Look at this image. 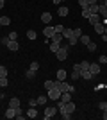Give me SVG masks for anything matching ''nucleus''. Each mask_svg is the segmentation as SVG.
<instances>
[{
  "label": "nucleus",
  "instance_id": "f257e3e1",
  "mask_svg": "<svg viewBox=\"0 0 107 120\" xmlns=\"http://www.w3.org/2000/svg\"><path fill=\"white\" fill-rule=\"evenodd\" d=\"M68 47H70V45L64 43V45H61V47H59V50L55 52V57L59 61H66L68 59Z\"/></svg>",
  "mask_w": 107,
  "mask_h": 120
},
{
  "label": "nucleus",
  "instance_id": "f03ea898",
  "mask_svg": "<svg viewBox=\"0 0 107 120\" xmlns=\"http://www.w3.org/2000/svg\"><path fill=\"white\" fill-rule=\"evenodd\" d=\"M57 113V106H46L45 108V115H43V118L45 120H48V118H52V116Z\"/></svg>",
  "mask_w": 107,
  "mask_h": 120
},
{
  "label": "nucleus",
  "instance_id": "7ed1b4c3",
  "mask_svg": "<svg viewBox=\"0 0 107 120\" xmlns=\"http://www.w3.org/2000/svg\"><path fill=\"white\" fill-rule=\"evenodd\" d=\"M48 93H46V97H48V100H59L61 99V91L57 90V88H52V90H46Z\"/></svg>",
  "mask_w": 107,
  "mask_h": 120
},
{
  "label": "nucleus",
  "instance_id": "20e7f679",
  "mask_svg": "<svg viewBox=\"0 0 107 120\" xmlns=\"http://www.w3.org/2000/svg\"><path fill=\"white\" fill-rule=\"evenodd\" d=\"M54 34H55V29H54L52 25H46L45 29H43V36H45V38H48V40H52V38H54Z\"/></svg>",
  "mask_w": 107,
  "mask_h": 120
},
{
  "label": "nucleus",
  "instance_id": "39448f33",
  "mask_svg": "<svg viewBox=\"0 0 107 120\" xmlns=\"http://www.w3.org/2000/svg\"><path fill=\"white\" fill-rule=\"evenodd\" d=\"M5 47H7L11 52H16V50L20 49V43H18V40H9V43H7Z\"/></svg>",
  "mask_w": 107,
  "mask_h": 120
},
{
  "label": "nucleus",
  "instance_id": "423d86ee",
  "mask_svg": "<svg viewBox=\"0 0 107 120\" xmlns=\"http://www.w3.org/2000/svg\"><path fill=\"white\" fill-rule=\"evenodd\" d=\"M89 72H91L93 75H98L100 72H102V68H100V63H91V65H89Z\"/></svg>",
  "mask_w": 107,
  "mask_h": 120
},
{
  "label": "nucleus",
  "instance_id": "0eeeda50",
  "mask_svg": "<svg viewBox=\"0 0 107 120\" xmlns=\"http://www.w3.org/2000/svg\"><path fill=\"white\" fill-rule=\"evenodd\" d=\"M93 29H95V32H97V34H100V36H102L104 32H105V25H104L102 22H98V23H95V25H93Z\"/></svg>",
  "mask_w": 107,
  "mask_h": 120
},
{
  "label": "nucleus",
  "instance_id": "6e6552de",
  "mask_svg": "<svg viewBox=\"0 0 107 120\" xmlns=\"http://www.w3.org/2000/svg\"><path fill=\"white\" fill-rule=\"evenodd\" d=\"M80 77H82L84 81H91L93 77H95V75H93L89 70H80Z\"/></svg>",
  "mask_w": 107,
  "mask_h": 120
},
{
  "label": "nucleus",
  "instance_id": "1a4fd4ad",
  "mask_svg": "<svg viewBox=\"0 0 107 120\" xmlns=\"http://www.w3.org/2000/svg\"><path fill=\"white\" fill-rule=\"evenodd\" d=\"M87 11H89L91 15H98V13H100V4H91L87 7Z\"/></svg>",
  "mask_w": 107,
  "mask_h": 120
},
{
  "label": "nucleus",
  "instance_id": "9d476101",
  "mask_svg": "<svg viewBox=\"0 0 107 120\" xmlns=\"http://www.w3.org/2000/svg\"><path fill=\"white\" fill-rule=\"evenodd\" d=\"M66 75H68V70H64V68H59V70H57V79L59 81H66Z\"/></svg>",
  "mask_w": 107,
  "mask_h": 120
},
{
  "label": "nucleus",
  "instance_id": "9b49d317",
  "mask_svg": "<svg viewBox=\"0 0 107 120\" xmlns=\"http://www.w3.org/2000/svg\"><path fill=\"white\" fill-rule=\"evenodd\" d=\"M4 116H5V118H14V116H16V109H14V108H7Z\"/></svg>",
  "mask_w": 107,
  "mask_h": 120
},
{
  "label": "nucleus",
  "instance_id": "f8f14e48",
  "mask_svg": "<svg viewBox=\"0 0 107 120\" xmlns=\"http://www.w3.org/2000/svg\"><path fill=\"white\" fill-rule=\"evenodd\" d=\"M41 22H43L45 25H48L52 22V15L50 13H43V15H41Z\"/></svg>",
  "mask_w": 107,
  "mask_h": 120
},
{
  "label": "nucleus",
  "instance_id": "ddd939ff",
  "mask_svg": "<svg viewBox=\"0 0 107 120\" xmlns=\"http://www.w3.org/2000/svg\"><path fill=\"white\" fill-rule=\"evenodd\" d=\"M87 22L91 25H95V23H98V22H102V18H100V15H91L89 18H87Z\"/></svg>",
  "mask_w": 107,
  "mask_h": 120
},
{
  "label": "nucleus",
  "instance_id": "4468645a",
  "mask_svg": "<svg viewBox=\"0 0 107 120\" xmlns=\"http://www.w3.org/2000/svg\"><path fill=\"white\" fill-rule=\"evenodd\" d=\"M64 108H66V113H70V115H71V113L75 111L77 106H75V102H71V100H70V102H66V104H64Z\"/></svg>",
  "mask_w": 107,
  "mask_h": 120
},
{
  "label": "nucleus",
  "instance_id": "2eb2a0df",
  "mask_svg": "<svg viewBox=\"0 0 107 120\" xmlns=\"http://www.w3.org/2000/svg\"><path fill=\"white\" fill-rule=\"evenodd\" d=\"M9 108H14V109H18V108H20V99L13 97V99L9 100Z\"/></svg>",
  "mask_w": 107,
  "mask_h": 120
},
{
  "label": "nucleus",
  "instance_id": "dca6fc26",
  "mask_svg": "<svg viewBox=\"0 0 107 120\" xmlns=\"http://www.w3.org/2000/svg\"><path fill=\"white\" fill-rule=\"evenodd\" d=\"M71 36H73V29H68V27H64V30H62V38H64V40H70Z\"/></svg>",
  "mask_w": 107,
  "mask_h": 120
},
{
  "label": "nucleus",
  "instance_id": "f3484780",
  "mask_svg": "<svg viewBox=\"0 0 107 120\" xmlns=\"http://www.w3.org/2000/svg\"><path fill=\"white\" fill-rule=\"evenodd\" d=\"M59 100H62V102H70V100H71V93H70V91H62Z\"/></svg>",
  "mask_w": 107,
  "mask_h": 120
},
{
  "label": "nucleus",
  "instance_id": "a211bd4d",
  "mask_svg": "<svg viewBox=\"0 0 107 120\" xmlns=\"http://www.w3.org/2000/svg\"><path fill=\"white\" fill-rule=\"evenodd\" d=\"M68 11H70V9H68L66 5H61V7L57 9V15H59V16H68Z\"/></svg>",
  "mask_w": 107,
  "mask_h": 120
},
{
  "label": "nucleus",
  "instance_id": "6ab92c4d",
  "mask_svg": "<svg viewBox=\"0 0 107 120\" xmlns=\"http://www.w3.org/2000/svg\"><path fill=\"white\" fill-rule=\"evenodd\" d=\"M0 23H2V27L11 25V18H9V16H5V15H2V16H0Z\"/></svg>",
  "mask_w": 107,
  "mask_h": 120
},
{
  "label": "nucleus",
  "instance_id": "aec40b11",
  "mask_svg": "<svg viewBox=\"0 0 107 120\" xmlns=\"http://www.w3.org/2000/svg\"><path fill=\"white\" fill-rule=\"evenodd\" d=\"M79 41H80L82 45H87V43L91 41V38H89V36H87V34H80V38H79Z\"/></svg>",
  "mask_w": 107,
  "mask_h": 120
},
{
  "label": "nucleus",
  "instance_id": "412c9836",
  "mask_svg": "<svg viewBox=\"0 0 107 120\" xmlns=\"http://www.w3.org/2000/svg\"><path fill=\"white\" fill-rule=\"evenodd\" d=\"M27 116H29V118H36V116H38V109H36V108H29Z\"/></svg>",
  "mask_w": 107,
  "mask_h": 120
},
{
  "label": "nucleus",
  "instance_id": "4be33fe9",
  "mask_svg": "<svg viewBox=\"0 0 107 120\" xmlns=\"http://www.w3.org/2000/svg\"><path fill=\"white\" fill-rule=\"evenodd\" d=\"M34 77H36V72H34V70H31V68H29V70L25 72V79L32 81V79H34Z\"/></svg>",
  "mask_w": 107,
  "mask_h": 120
},
{
  "label": "nucleus",
  "instance_id": "5701e85b",
  "mask_svg": "<svg viewBox=\"0 0 107 120\" xmlns=\"http://www.w3.org/2000/svg\"><path fill=\"white\" fill-rule=\"evenodd\" d=\"M62 40H64V38H62V34H59V32H55L54 38H52V41H55V43H61Z\"/></svg>",
  "mask_w": 107,
  "mask_h": 120
},
{
  "label": "nucleus",
  "instance_id": "b1692460",
  "mask_svg": "<svg viewBox=\"0 0 107 120\" xmlns=\"http://www.w3.org/2000/svg\"><path fill=\"white\" fill-rule=\"evenodd\" d=\"M98 15L102 16V18H107V7H105V5L100 4V13H98Z\"/></svg>",
  "mask_w": 107,
  "mask_h": 120
},
{
  "label": "nucleus",
  "instance_id": "393cba45",
  "mask_svg": "<svg viewBox=\"0 0 107 120\" xmlns=\"http://www.w3.org/2000/svg\"><path fill=\"white\" fill-rule=\"evenodd\" d=\"M46 100H48V97H46V95H39V99H38V104H39V106H45V104H46Z\"/></svg>",
  "mask_w": 107,
  "mask_h": 120
},
{
  "label": "nucleus",
  "instance_id": "a878e982",
  "mask_svg": "<svg viewBox=\"0 0 107 120\" xmlns=\"http://www.w3.org/2000/svg\"><path fill=\"white\" fill-rule=\"evenodd\" d=\"M87 50H89V52H97V43H93V41H89V43H87Z\"/></svg>",
  "mask_w": 107,
  "mask_h": 120
},
{
  "label": "nucleus",
  "instance_id": "bb28decb",
  "mask_svg": "<svg viewBox=\"0 0 107 120\" xmlns=\"http://www.w3.org/2000/svg\"><path fill=\"white\" fill-rule=\"evenodd\" d=\"M68 41V45L70 47H73V45H77V43H79V38H75V36H71L70 40H66Z\"/></svg>",
  "mask_w": 107,
  "mask_h": 120
},
{
  "label": "nucleus",
  "instance_id": "cd10ccee",
  "mask_svg": "<svg viewBox=\"0 0 107 120\" xmlns=\"http://www.w3.org/2000/svg\"><path fill=\"white\" fill-rule=\"evenodd\" d=\"M36 36H38V34H36V30H32V29L27 30V38H29V40H36Z\"/></svg>",
  "mask_w": 107,
  "mask_h": 120
},
{
  "label": "nucleus",
  "instance_id": "c85d7f7f",
  "mask_svg": "<svg viewBox=\"0 0 107 120\" xmlns=\"http://www.w3.org/2000/svg\"><path fill=\"white\" fill-rule=\"evenodd\" d=\"M59 47H61V45H59V43H55V41H52V43H50V50L54 52V54L59 50Z\"/></svg>",
  "mask_w": 107,
  "mask_h": 120
},
{
  "label": "nucleus",
  "instance_id": "c756f323",
  "mask_svg": "<svg viewBox=\"0 0 107 120\" xmlns=\"http://www.w3.org/2000/svg\"><path fill=\"white\" fill-rule=\"evenodd\" d=\"M79 5H80L82 9H87L89 7V0H79Z\"/></svg>",
  "mask_w": 107,
  "mask_h": 120
},
{
  "label": "nucleus",
  "instance_id": "7c9ffc66",
  "mask_svg": "<svg viewBox=\"0 0 107 120\" xmlns=\"http://www.w3.org/2000/svg\"><path fill=\"white\" fill-rule=\"evenodd\" d=\"M43 88H45V90H52V88H54V81H45Z\"/></svg>",
  "mask_w": 107,
  "mask_h": 120
},
{
  "label": "nucleus",
  "instance_id": "2f4dec72",
  "mask_svg": "<svg viewBox=\"0 0 107 120\" xmlns=\"http://www.w3.org/2000/svg\"><path fill=\"white\" fill-rule=\"evenodd\" d=\"M29 68H31V70H34V72H38V70H39V63H38V61H32Z\"/></svg>",
  "mask_w": 107,
  "mask_h": 120
},
{
  "label": "nucleus",
  "instance_id": "473e14b6",
  "mask_svg": "<svg viewBox=\"0 0 107 120\" xmlns=\"http://www.w3.org/2000/svg\"><path fill=\"white\" fill-rule=\"evenodd\" d=\"M89 65H91L89 61H82L80 63V70H89Z\"/></svg>",
  "mask_w": 107,
  "mask_h": 120
},
{
  "label": "nucleus",
  "instance_id": "72a5a7b5",
  "mask_svg": "<svg viewBox=\"0 0 107 120\" xmlns=\"http://www.w3.org/2000/svg\"><path fill=\"white\" fill-rule=\"evenodd\" d=\"M7 84H9V81H7V77H0V88H5Z\"/></svg>",
  "mask_w": 107,
  "mask_h": 120
},
{
  "label": "nucleus",
  "instance_id": "f704fd0d",
  "mask_svg": "<svg viewBox=\"0 0 107 120\" xmlns=\"http://www.w3.org/2000/svg\"><path fill=\"white\" fill-rule=\"evenodd\" d=\"M71 79H73V81L80 79V72H79V70H73V72H71Z\"/></svg>",
  "mask_w": 107,
  "mask_h": 120
},
{
  "label": "nucleus",
  "instance_id": "c9c22d12",
  "mask_svg": "<svg viewBox=\"0 0 107 120\" xmlns=\"http://www.w3.org/2000/svg\"><path fill=\"white\" fill-rule=\"evenodd\" d=\"M0 77H7V68L4 65H0Z\"/></svg>",
  "mask_w": 107,
  "mask_h": 120
},
{
  "label": "nucleus",
  "instance_id": "e433bc0d",
  "mask_svg": "<svg viewBox=\"0 0 107 120\" xmlns=\"http://www.w3.org/2000/svg\"><path fill=\"white\" fill-rule=\"evenodd\" d=\"M54 29H55V32L62 34V30H64V25H54Z\"/></svg>",
  "mask_w": 107,
  "mask_h": 120
},
{
  "label": "nucleus",
  "instance_id": "4c0bfd02",
  "mask_svg": "<svg viewBox=\"0 0 107 120\" xmlns=\"http://www.w3.org/2000/svg\"><path fill=\"white\" fill-rule=\"evenodd\" d=\"M38 106V99H31L29 100V108H36Z\"/></svg>",
  "mask_w": 107,
  "mask_h": 120
},
{
  "label": "nucleus",
  "instance_id": "58836bf2",
  "mask_svg": "<svg viewBox=\"0 0 107 120\" xmlns=\"http://www.w3.org/2000/svg\"><path fill=\"white\" fill-rule=\"evenodd\" d=\"M98 108H100L102 111H107V102H105V100H102V102L98 104Z\"/></svg>",
  "mask_w": 107,
  "mask_h": 120
},
{
  "label": "nucleus",
  "instance_id": "ea45409f",
  "mask_svg": "<svg viewBox=\"0 0 107 120\" xmlns=\"http://www.w3.org/2000/svg\"><path fill=\"white\" fill-rule=\"evenodd\" d=\"M98 63H100V65H105L107 63V56H100V57H98Z\"/></svg>",
  "mask_w": 107,
  "mask_h": 120
},
{
  "label": "nucleus",
  "instance_id": "a19ab883",
  "mask_svg": "<svg viewBox=\"0 0 107 120\" xmlns=\"http://www.w3.org/2000/svg\"><path fill=\"white\" fill-rule=\"evenodd\" d=\"M82 16H84V18H86V20H87V18L91 16V13H89V11H87V9H82Z\"/></svg>",
  "mask_w": 107,
  "mask_h": 120
},
{
  "label": "nucleus",
  "instance_id": "79ce46f5",
  "mask_svg": "<svg viewBox=\"0 0 107 120\" xmlns=\"http://www.w3.org/2000/svg\"><path fill=\"white\" fill-rule=\"evenodd\" d=\"M80 34H82L80 29H73V36H75V38H80Z\"/></svg>",
  "mask_w": 107,
  "mask_h": 120
},
{
  "label": "nucleus",
  "instance_id": "37998d69",
  "mask_svg": "<svg viewBox=\"0 0 107 120\" xmlns=\"http://www.w3.org/2000/svg\"><path fill=\"white\" fill-rule=\"evenodd\" d=\"M0 43H2V45H7V43H9V36H4V38L0 40Z\"/></svg>",
  "mask_w": 107,
  "mask_h": 120
},
{
  "label": "nucleus",
  "instance_id": "c03bdc74",
  "mask_svg": "<svg viewBox=\"0 0 107 120\" xmlns=\"http://www.w3.org/2000/svg\"><path fill=\"white\" fill-rule=\"evenodd\" d=\"M9 40H18V32H14V30H13V32L9 34Z\"/></svg>",
  "mask_w": 107,
  "mask_h": 120
},
{
  "label": "nucleus",
  "instance_id": "a18cd8bd",
  "mask_svg": "<svg viewBox=\"0 0 107 120\" xmlns=\"http://www.w3.org/2000/svg\"><path fill=\"white\" fill-rule=\"evenodd\" d=\"M104 88H107V84H104V82H102V84H98L95 90H104Z\"/></svg>",
  "mask_w": 107,
  "mask_h": 120
},
{
  "label": "nucleus",
  "instance_id": "49530a36",
  "mask_svg": "<svg viewBox=\"0 0 107 120\" xmlns=\"http://www.w3.org/2000/svg\"><path fill=\"white\" fill-rule=\"evenodd\" d=\"M73 70H79V72H80V63H75V65H73Z\"/></svg>",
  "mask_w": 107,
  "mask_h": 120
},
{
  "label": "nucleus",
  "instance_id": "de8ad7c7",
  "mask_svg": "<svg viewBox=\"0 0 107 120\" xmlns=\"http://www.w3.org/2000/svg\"><path fill=\"white\" fill-rule=\"evenodd\" d=\"M4 5H5V0H0V9H4Z\"/></svg>",
  "mask_w": 107,
  "mask_h": 120
},
{
  "label": "nucleus",
  "instance_id": "09e8293b",
  "mask_svg": "<svg viewBox=\"0 0 107 120\" xmlns=\"http://www.w3.org/2000/svg\"><path fill=\"white\" fill-rule=\"evenodd\" d=\"M102 113H104V115H102V118H104V120H107V111H102Z\"/></svg>",
  "mask_w": 107,
  "mask_h": 120
},
{
  "label": "nucleus",
  "instance_id": "8fccbe9b",
  "mask_svg": "<svg viewBox=\"0 0 107 120\" xmlns=\"http://www.w3.org/2000/svg\"><path fill=\"white\" fill-rule=\"evenodd\" d=\"M52 2H54V4H57V5H59V4H61V2H62V0H52Z\"/></svg>",
  "mask_w": 107,
  "mask_h": 120
},
{
  "label": "nucleus",
  "instance_id": "3c124183",
  "mask_svg": "<svg viewBox=\"0 0 107 120\" xmlns=\"http://www.w3.org/2000/svg\"><path fill=\"white\" fill-rule=\"evenodd\" d=\"M102 5H105V7H107V0H104V2H102Z\"/></svg>",
  "mask_w": 107,
  "mask_h": 120
},
{
  "label": "nucleus",
  "instance_id": "603ef678",
  "mask_svg": "<svg viewBox=\"0 0 107 120\" xmlns=\"http://www.w3.org/2000/svg\"><path fill=\"white\" fill-rule=\"evenodd\" d=\"M104 34H105V36H107V25H105V32H104Z\"/></svg>",
  "mask_w": 107,
  "mask_h": 120
},
{
  "label": "nucleus",
  "instance_id": "864d4df0",
  "mask_svg": "<svg viewBox=\"0 0 107 120\" xmlns=\"http://www.w3.org/2000/svg\"><path fill=\"white\" fill-rule=\"evenodd\" d=\"M0 100H2V93H0Z\"/></svg>",
  "mask_w": 107,
  "mask_h": 120
},
{
  "label": "nucleus",
  "instance_id": "5fc2aeb1",
  "mask_svg": "<svg viewBox=\"0 0 107 120\" xmlns=\"http://www.w3.org/2000/svg\"><path fill=\"white\" fill-rule=\"evenodd\" d=\"M0 29H2V23H0Z\"/></svg>",
  "mask_w": 107,
  "mask_h": 120
},
{
  "label": "nucleus",
  "instance_id": "6e6d98bb",
  "mask_svg": "<svg viewBox=\"0 0 107 120\" xmlns=\"http://www.w3.org/2000/svg\"><path fill=\"white\" fill-rule=\"evenodd\" d=\"M0 16H2V15H0Z\"/></svg>",
  "mask_w": 107,
  "mask_h": 120
}]
</instances>
